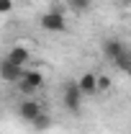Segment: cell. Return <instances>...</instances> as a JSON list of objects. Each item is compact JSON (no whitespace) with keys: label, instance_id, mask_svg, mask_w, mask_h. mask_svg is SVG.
<instances>
[{"label":"cell","instance_id":"cell-1","mask_svg":"<svg viewBox=\"0 0 131 134\" xmlns=\"http://www.w3.org/2000/svg\"><path fill=\"white\" fill-rule=\"evenodd\" d=\"M39 26L44 31H49V34H64L67 31V18H64V13L59 8H49L46 13H41Z\"/></svg>","mask_w":131,"mask_h":134},{"label":"cell","instance_id":"cell-2","mask_svg":"<svg viewBox=\"0 0 131 134\" xmlns=\"http://www.w3.org/2000/svg\"><path fill=\"white\" fill-rule=\"evenodd\" d=\"M82 98H85V96L80 93V88H77L75 80H67V83L62 85V103H64L67 114H80Z\"/></svg>","mask_w":131,"mask_h":134},{"label":"cell","instance_id":"cell-3","mask_svg":"<svg viewBox=\"0 0 131 134\" xmlns=\"http://www.w3.org/2000/svg\"><path fill=\"white\" fill-rule=\"evenodd\" d=\"M41 111H44V106H41L36 98H26V100H21V103H18V116L23 119L26 124H31Z\"/></svg>","mask_w":131,"mask_h":134},{"label":"cell","instance_id":"cell-4","mask_svg":"<svg viewBox=\"0 0 131 134\" xmlns=\"http://www.w3.org/2000/svg\"><path fill=\"white\" fill-rule=\"evenodd\" d=\"M23 70H26V67L13 65V62H10V59H5V57L0 59V77H3L5 83H13V85H16L18 80L23 77Z\"/></svg>","mask_w":131,"mask_h":134},{"label":"cell","instance_id":"cell-5","mask_svg":"<svg viewBox=\"0 0 131 134\" xmlns=\"http://www.w3.org/2000/svg\"><path fill=\"white\" fill-rule=\"evenodd\" d=\"M77 88H80V93L85 98H93V96H98V85H95V72H82L80 77L75 80Z\"/></svg>","mask_w":131,"mask_h":134},{"label":"cell","instance_id":"cell-6","mask_svg":"<svg viewBox=\"0 0 131 134\" xmlns=\"http://www.w3.org/2000/svg\"><path fill=\"white\" fill-rule=\"evenodd\" d=\"M5 59H10L13 65H18V67H26L28 62H31V52L26 49L23 44H16V47H10V52H8V57Z\"/></svg>","mask_w":131,"mask_h":134},{"label":"cell","instance_id":"cell-7","mask_svg":"<svg viewBox=\"0 0 131 134\" xmlns=\"http://www.w3.org/2000/svg\"><path fill=\"white\" fill-rule=\"evenodd\" d=\"M123 52H126V47H123L121 39H105V41H103V54H105L111 62H113L118 54H123Z\"/></svg>","mask_w":131,"mask_h":134},{"label":"cell","instance_id":"cell-8","mask_svg":"<svg viewBox=\"0 0 131 134\" xmlns=\"http://www.w3.org/2000/svg\"><path fill=\"white\" fill-rule=\"evenodd\" d=\"M26 85H31L33 90H41L44 88V75L39 70H23V77H21Z\"/></svg>","mask_w":131,"mask_h":134},{"label":"cell","instance_id":"cell-9","mask_svg":"<svg viewBox=\"0 0 131 134\" xmlns=\"http://www.w3.org/2000/svg\"><path fill=\"white\" fill-rule=\"evenodd\" d=\"M31 126L36 129V132H46V129H51V116L46 114V111H41V114L31 121Z\"/></svg>","mask_w":131,"mask_h":134},{"label":"cell","instance_id":"cell-10","mask_svg":"<svg viewBox=\"0 0 131 134\" xmlns=\"http://www.w3.org/2000/svg\"><path fill=\"white\" fill-rule=\"evenodd\" d=\"M113 65L121 70V72H126V75H131V54H129V49L123 52V54H118L113 59Z\"/></svg>","mask_w":131,"mask_h":134},{"label":"cell","instance_id":"cell-11","mask_svg":"<svg viewBox=\"0 0 131 134\" xmlns=\"http://www.w3.org/2000/svg\"><path fill=\"white\" fill-rule=\"evenodd\" d=\"M95 85H98V93H105V90H111V77L108 75H95Z\"/></svg>","mask_w":131,"mask_h":134},{"label":"cell","instance_id":"cell-12","mask_svg":"<svg viewBox=\"0 0 131 134\" xmlns=\"http://www.w3.org/2000/svg\"><path fill=\"white\" fill-rule=\"evenodd\" d=\"M16 90H18V93H23V96H28V98H31V96H36V90H33L31 85H26L23 80H18V83H16Z\"/></svg>","mask_w":131,"mask_h":134},{"label":"cell","instance_id":"cell-13","mask_svg":"<svg viewBox=\"0 0 131 134\" xmlns=\"http://www.w3.org/2000/svg\"><path fill=\"white\" fill-rule=\"evenodd\" d=\"M10 10H13V0H0V16L10 13Z\"/></svg>","mask_w":131,"mask_h":134},{"label":"cell","instance_id":"cell-14","mask_svg":"<svg viewBox=\"0 0 131 134\" xmlns=\"http://www.w3.org/2000/svg\"><path fill=\"white\" fill-rule=\"evenodd\" d=\"M72 8H75V10H77V8H80V10H87L90 3H87V0H72Z\"/></svg>","mask_w":131,"mask_h":134},{"label":"cell","instance_id":"cell-15","mask_svg":"<svg viewBox=\"0 0 131 134\" xmlns=\"http://www.w3.org/2000/svg\"><path fill=\"white\" fill-rule=\"evenodd\" d=\"M121 3H123V5H129V8H131V0H121Z\"/></svg>","mask_w":131,"mask_h":134},{"label":"cell","instance_id":"cell-16","mask_svg":"<svg viewBox=\"0 0 131 134\" xmlns=\"http://www.w3.org/2000/svg\"><path fill=\"white\" fill-rule=\"evenodd\" d=\"M87 3H93V0H87Z\"/></svg>","mask_w":131,"mask_h":134},{"label":"cell","instance_id":"cell-17","mask_svg":"<svg viewBox=\"0 0 131 134\" xmlns=\"http://www.w3.org/2000/svg\"><path fill=\"white\" fill-rule=\"evenodd\" d=\"M129 54H131V52H129Z\"/></svg>","mask_w":131,"mask_h":134}]
</instances>
